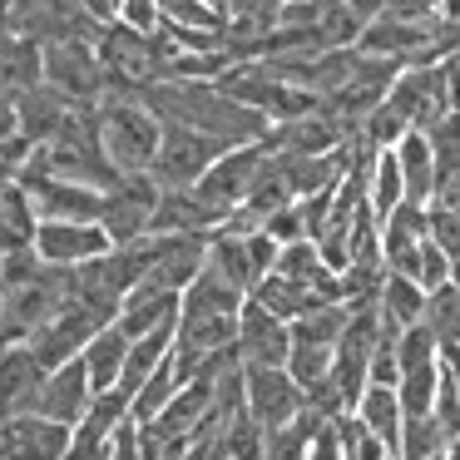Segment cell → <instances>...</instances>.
I'll return each instance as SVG.
<instances>
[{"mask_svg": "<svg viewBox=\"0 0 460 460\" xmlns=\"http://www.w3.org/2000/svg\"><path fill=\"white\" fill-rule=\"evenodd\" d=\"M440 376H446V361H430V367H416L401 376L396 396H401V411L411 416H436V396H440Z\"/></svg>", "mask_w": 460, "mask_h": 460, "instance_id": "obj_29", "label": "cell"}, {"mask_svg": "<svg viewBox=\"0 0 460 460\" xmlns=\"http://www.w3.org/2000/svg\"><path fill=\"white\" fill-rule=\"evenodd\" d=\"M426 139H430V149H436L440 179H446V173H456L460 169V110H450L436 129H426Z\"/></svg>", "mask_w": 460, "mask_h": 460, "instance_id": "obj_34", "label": "cell"}, {"mask_svg": "<svg viewBox=\"0 0 460 460\" xmlns=\"http://www.w3.org/2000/svg\"><path fill=\"white\" fill-rule=\"evenodd\" d=\"M35 233H40V213H35L25 183H11L0 193V252L15 258V252H35Z\"/></svg>", "mask_w": 460, "mask_h": 460, "instance_id": "obj_21", "label": "cell"}, {"mask_svg": "<svg viewBox=\"0 0 460 460\" xmlns=\"http://www.w3.org/2000/svg\"><path fill=\"white\" fill-rule=\"evenodd\" d=\"M341 5H347V11L351 15H357V21H376V15H386V5H391V0H341Z\"/></svg>", "mask_w": 460, "mask_h": 460, "instance_id": "obj_42", "label": "cell"}, {"mask_svg": "<svg viewBox=\"0 0 460 460\" xmlns=\"http://www.w3.org/2000/svg\"><path fill=\"white\" fill-rule=\"evenodd\" d=\"M406 203V179H401V164L391 149H381L376 169H371V213L376 218H391V213Z\"/></svg>", "mask_w": 460, "mask_h": 460, "instance_id": "obj_31", "label": "cell"}, {"mask_svg": "<svg viewBox=\"0 0 460 460\" xmlns=\"http://www.w3.org/2000/svg\"><path fill=\"white\" fill-rule=\"evenodd\" d=\"M119 21L129 25V31H139V35L164 31V11H159V0H124V5H119Z\"/></svg>", "mask_w": 460, "mask_h": 460, "instance_id": "obj_37", "label": "cell"}, {"mask_svg": "<svg viewBox=\"0 0 460 460\" xmlns=\"http://www.w3.org/2000/svg\"><path fill=\"white\" fill-rule=\"evenodd\" d=\"M396 357H401V376L416 367H430V361H440V341L430 337L426 322H416V327L396 332Z\"/></svg>", "mask_w": 460, "mask_h": 460, "instance_id": "obj_33", "label": "cell"}, {"mask_svg": "<svg viewBox=\"0 0 460 460\" xmlns=\"http://www.w3.org/2000/svg\"><path fill=\"white\" fill-rule=\"evenodd\" d=\"M278 243L268 233H233V228H218L208 238V268L218 278H228L238 292H258V282L278 268Z\"/></svg>", "mask_w": 460, "mask_h": 460, "instance_id": "obj_7", "label": "cell"}, {"mask_svg": "<svg viewBox=\"0 0 460 460\" xmlns=\"http://www.w3.org/2000/svg\"><path fill=\"white\" fill-rule=\"evenodd\" d=\"M322 426H327V420H317V416L307 411L302 420L272 430V436H268V456H262V460H312V440H317Z\"/></svg>", "mask_w": 460, "mask_h": 460, "instance_id": "obj_32", "label": "cell"}, {"mask_svg": "<svg viewBox=\"0 0 460 460\" xmlns=\"http://www.w3.org/2000/svg\"><path fill=\"white\" fill-rule=\"evenodd\" d=\"M430 243H436L450 262H460V213L430 208Z\"/></svg>", "mask_w": 460, "mask_h": 460, "instance_id": "obj_36", "label": "cell"}, {"mask_svg": "<svg viewBox=\"0 0 460 460\" xmlns=\"http://www.w3.org/2000/svg\"><path fill=\"white\" fill-rule=\"evenodd\" d=\"M11 11H15V0H0V25L11 21Z\"/></svg>", "mask_w": 460, "mask_h": 460, "instance_id": "obj_44", "label": "cell"}, {"mask_svg": "<svg viewBox=\"0 0 460 460\" xmlns=\"http://www.w3.org/2000/svg\"><path fill=\"white\" fill-rule=\"evenodd\" d=\"M262 169H268V144H238V149H228L208 173H203V183H199L203 203L218 208L223 218H233V213L248 203V193H252V183L262 179Z\"/></svg>", "mask_w": 460, "mask_h": 460, "instance_id": "obj_11", "label": "cell"}, {"mask_svg": "<svg viewBox=\"0 0 460 460\" xmlns=\"http://www.w3.org/2000/svg\"><path fill=\"white\" fill-rule=\"evenodd\" d=\"M381 104H386V110L396 114V119L406 124L411 134L436 129V124L450 114V90H446V70H440V60L406 65V70L396 75V84L386 90V100H381Z\"/></svg>", "mask_w": 460, "mask_h": 460, "instance_id": "obj_4", "label": "cell"}, {"mask_svg": "<svg viewBox=\"0 0 460 460\" xmlns=\"http://www.w3.org/2000/svg\"><path fill=\"white\" fill-rule=\"evenodd\" d=\"M243 302H248V292H238L228 278H218L213 268H203L199 278H193V288L183 292V317H243Z\"/></svg>", "mask_w": 460, "mask_h": 460, "instance_id": "obj_24", "label": "cell"}, {"mask_svg": "<svg viewBox=\"0 0 460 460\" xmlns=\"http://www.w3.org/2000/svg\"><path fill=\"white\" fill-rule=\"evenodd\" d=\"M252 302H262V307H268L272 317H282V322H297V317H307V312L327 307V302H322L317 292L297 288V282L278 278V272H268V278L258 282V292H252Z\"/></svg>", "mask_w": 460, "mask_h": 460, "instance_id": "obj_27", "label": "cell"}, {"mask_svg": "<svg viewBox=\"0 0 460 460\" xmlns=\"http://www.w3.org/2000/svg\"><path fill=\"white\" fill-rule=\"evenodd\" d=\"M90 406H94V386H90L84 361L75 357V361H65V367H55L50 381H45V396H40V416L75 430L84 416H90Z\"/></svg>", "mask_w": 460, "mask_h": 460, "instance_id": "obj_18", "label": "cell"}, {"mask_svg": "<svg viewBox=\"0 0 460 460\" xmlns=\"http://www.w3.org/2000/svg\"><path fill=\"white\" fill-rule=\"evenodd\" d=\"M440 70H446V90H450V110H460V40H456V50L440 60Z\"/></svg>", "mask_w": 460, "mask_h": 460, "instance_id": "obj_41", "label": "cell"}, {"mask_svg": "<svg viewBox=\"0 0 460 460\" xmlns=\"http://www.w3.org/2000/svg\"><path fill=\"white\" fill-rule=\"evenodd\" d=\"M75 430L45 416H15L0 420V456L5 460H65Z\"/></svg>", "mask_w": 460, "mask_h": 460, "instance_id": "obj_16", "label": "cell"}, {"mask_svg": "<svg viewBox=\"0 0 460 460\" xmlns=\"http://www.w3.org/2000/svg\"><path fill=\"white\" fill-rule=\"evenodd\" d=\"M40 50H45V84L70 94L75 104L110 100V75L100 65L94 40H55V45H40Z\"/></svg>", "mask_w": 460, "mask_h": 460, "instance_id": "obj_9", "label": "cell"}, {"mask_svg": "<svg viewBox=\"0 0 460 460\" xmlns=\"http://www.w3.org/2000/svg\"><path fill=\"white\" fill-rule=\"evenodd\" d=\"M110 460H154L149 446H144V426H139L134 416L119 426V436H114V456H110Z\"/></svg>", "mask_w": 460, "mask_h": 460, "instance_id": "obj_39", "label": "cell"}, {"mask_svg": "<svg viewBox=\"0 0 460 460\" xmlns=\"http://www.w3.org/2000/svg\"><path fill=\"white\" fill-rule=\"evenodd\" d=\"M430 208H450V213H460V169L456 173H446V179L436 183V203Z\"/></svg>", "mask_w": 460, "mask_h": 460, "instance_id": "obj_40", "label": "cell"}, {"mask_svg": "<svg viewBox=\"0 0 460 460\" xmlns=\"http://www.w3.org/2000/svg\"><path fill=\"white\" fill-rule=\"evenodd\" d=\"M450 450V436L436 416H411L401 426V450L396 460H440Z\"/></svg>", "mask_w": 460, "mask_h": 460, "instance_id": "obj_30", "label": "cell"}, {"mask_svg": "<svg viewBox=\"0 0 460 460\" xmlns=\"http://www.w3.org/2000/svg\"><path fill=\"white\" fill-rule=\"evenodd\" d=\"M104 252H114V238L104 233V223H40V233H35V258L65 272L100 262Z\"/></svg>", "mask_w": 460, "mask_h": 460, "instance_id": "obj_14", "label": "cell"}, {"mask_svg": "<svg viewBox=\"0 0 460 460\" xmlns=\"http://www.w3.org/2000/svg\"><path fill=\"white\" fill-rule=\"evenodd\" d=\"M426 297H430V292L420 288L416 278H401V272H386V282H381V297H376L381 322H386L391 332L416 327V322L426 317Z\"/></svg>", "mask_w": 460, "mask_h": 460, "instance_id": "obj_25", "label": "cell"}, {"mask_svg": "<svg viewBox=\"0 0 460 460\" xmlns=\"http://www.w3.org/2000/svg\"><path fill=\"white\" fill-rule=\"evenodd\" d=\"M119 322V312L114 307H90V302H70L65 312H55L50 322H45L40 332L31 337L35 357L45 361V367H65V361L84 357V347H90L94 337H100L104 327H114Z\"/></svg>", "mask_w": 460, "mask_h": 460, "instance_id": "obj_6", "label": "cell"}, {"mask_svg": "<svg viewBox=\"0 0 460 460\" xmlns=\"http://www.w3.org/2000/svg\"><path fill=\"white\" fill-rule=\"evenodd\" d=\"M357 420L376 440H386L391 450H401V426H406V411H401L396 386H367V396L357 401Z\"/></svg>", "mask_w": 460, "mask_h": 460, "instance_id": "obj_26", "label": "cell"}, {"mask_svg": "<svg viewBox=\"0 0 460 460\" xmlns=\"http://www.w3.org/2000/svg\"><path fill=\"white\" fill-rule=\"evenodd\" d=\"M262 233H268L278 248H288V243H302L307 238V218H302V203H292V208L272 213L268 223H262Z\"/></svg>", "mask_w": 460, "mask_h": 460, "instance_id": "obj_35", "label": "cell"}, {"mask_svg": "<svg viewBox=\"0 0 460 460\" xmlns=\"http://www.w3.org/2000/svg\"><path fill=\"white\" fill-rule=\"evenodd\" d=\"M228 154V144L208 139V134L189 129V124H164V144H159V159H154L149 179L159 189H199L203 173Z\"/></svg>", "mask_w": 460, "mask_h": 460, "instance_id": "obj_5", "label": "cell"}, {"mask_svg": "<svg viewBox=\"0 0 460 460\" xmlns=\"http://www.w3.org/2000/svg\"><path fill=\"white\" fill-rule=\"evenodd\" d=\"M139 100L149 104L164 124H189V129L208 134V139L228 144V149H238V144H262L272 129L258 110L238 104L233 94H223L218 84H208V80H164V84L139 90Z\"/></svg>", "mask_w": 460, "mask_h": 460, "instance_id": "obj_1", "label": "cell"}, {"mask_svg": "<svg viewBox=\"0 0 460 460\" xmlns=\"http://www.w3.org/2000/svg\"><path fill=\"white\" fill-rule=\"evenodd\" d=\"M396 164H401V179H406V203H420L430 208L436 203V183H440V169H436V149H430L426 134H406L396 144Z\"/></svg>", "mask_w": 460, "mask_h": 460, "instance_id": "obj_20", "label": "cell"}, {"mask_svg": "<svg viewBox=\"0 0 460 460\" xmlns=\"http://www.w3.org/2000/svg\"><path fill=\"white\" fill-rule=\"evenodd\" d=\"M45 381H50V367L35 357L31 341H15V347L0 351V420L40 416Z\"/></svg>", "mask_w": 460, "mask_h": 460, "instance_id": "obj_12", "label": "cell"}, {"mask_svg": "<svg viewBox=\"0 0 460 460\" xmlns=\"http://www.w3.org/2000/svg\"><path fill=\"white\" fill-rule=\"evenodd\" d=\"M347 317H351L347 302H327V307H317V312L292 322L288 371L302 386H317L322 376H332V361H337V341H341V332H347Z\"/></svg>", "mask_w": 460, "mask_h": 460, "instance_id": "obj_3", "label": "cell"}, {"mask_svg": "<svg viewBox=\"0 0 460 460\" xmlns=\"http://www.w3.org/2000/svg\"><path fill=\"white\" fill-rule=\"evenodd\" d=\"M179 307H183V292H164V288H134L129 297H124V307H119V327H124V337H144V332H154V327H164V322H173L179 317Z\"/></svg>", "mask_w": 460, "mask_h": 460, "instance_id": "obj_23", "label": "cell"}, {"mask_svg": "<svg viewBox=\"0 0 460 460\" xmlns=\"http://www.w3.org/2000/svg\"><path fill=\"white\" fill-rule=\"evenodd\" d=\"M238 357L243 367H288L292 357V322L272 317L262 302H243L238 317Z\"/></svg>", "mask_w": 460, "mask_h": 460, "instance_id": "obj_15", "label": "cell"}, {"mask_svg": "<svg viewBox=\"0 0 460 460\" xmlns=\"http://www.w3.org/2000/svg\"><path fill=\"white\" fill-rule=\"evenodd\" d=\"M15 110V134H25L31 144H50L55 134L70 124V114L80 110V104L70 100V94H60L55 84H35V90H25L21 100L11 104Z\"/></svg>", "mask_w": 460, "mask_h": 460, "instance_id": "obj_17", "label": "cell"}, {"mask_svg": "<svg viewBox=\"0 0 460 460\" xmlns=\"http://www.w3.org/2000/svg\"><path fill=\"white\" fill-rule=\"evenodd\" d=\"M40 80H45V50L31 35L0 25V104H15Z\"/></svg>", "mask_w": 460, "mask_h": 460, "instance_id": "obj_19", "label": "cell"}, {"mask_svg": "<svg viewBox=\"0 0 460 460\" xmlns=\"http://www.w3.org/2000/svg\"><path fill=\"white\" fill-rule=\"evenodd\" d=\"M416 282H420V288H426V292H436V288H446V282H450V258H446V252H440V248H436V243H430V238H426V248H420V268H416Z\"/></svg>", "mask_w": 460, "mask_h": 460, "instance_id": "obj_38", "label": "cell"}, {"mask_svg": "<svg viewBox=\"0 0 460 460\" xmlns=\"http://www.w3.org/2000/svg\"><path fill=\"white\" fill-rule=\"evenodd\" d=\"M25 193H31L40 223H100L104 213V189L75 179H45V173H25Z\"/></svg>", "mask_w": 460, "mask_h": 460, "instance_id": "obj_13", "label": "cell"}, {"mask_svg": "<svg viewBox=\"0 0 460 460\" xmlns=\"http://www.w3.org/2000/svg\"><path fill=\"white\" fill-rule=\"evenodd\" d=\"M450 367V376H456V391H460V351H450V357H440Z\"/></svg>", "mask_w": 460, "mask_h": 460, "instance_id": "obj_43", "label": "cell"}, {"mask_svg": "<svg viewBox=\"0 0 460 460\" xmlns=\"http://www.w3.org/2000/svg\"><path fill=\"white\" fill-rule=\"evenodd\" d=\"M164 189L149 179V173H134V179H119L114 189H104V233L114 238V248H129V243H144L154 233V213H159Z\"/></svg>", "mask_w": 460, "mask_h": 460, "instance_id": "obj_10", "label": "cell"}, {"mask_svg": "<svg viewBox=\"0 0 460 460\" xmlns=\"http://www.w3.org/2000/svg\"><path fill=\"white\" fill-rule=\"evenodd\" d=\"M84 371H90V386L94 396H104V391H119L124 381V361H129V337H124V327L114 322V327H104L100 337L84 347Z\"/></svg>", "mask_w": 460, "mask_h": 460, "instance_id": "obj_22", "label": "cell"}, {"mask_svg": "<svg viewBox=\"0 0 460 460\" xmlns=\"http://www.w3.org/2000/svg\"><path fill=\"white\" fill-rule=\"evenodd\" d=\"M282 5H288V0H282Z\"/></svg>", "mask_w": 460, "mask_h": 460, "instance_id": "obj_45", "label": "cell"}, {"mask_svg": "<svg viewBox=\"0 0 460 460\" xmlns=\"http://www.w3.org/2000/svg\"><path fill=\"white\" fill-rule=\"evenodd\" d=\"M100 114V144L104 159L114 164L119 179H134V173H149L154 159H159L164 144V119L139 100V94H110V100L94 104Z\"/></svg>", "mask_w": 460, "mask_h": 460, "instance_id": "obj_2", "label": "cell"}, {"mask_svg": "<svg viewBox=\"0 0 460 460\" xmlns=\"http://www.w3.org/2000/svg\"><path fill=\"white\" fill-rule=\"evenodd\" d=\"M430 327V337L440 341V357H450V351H460V288L456 282H446V288H436L426 297V317H420Z\"/></svg>", "mask_w": 460, "mask_h": 460, "instance_id": "obj_28", "label": "cell"}, {"mask_svg": "<svg viewBox=\"0 0 460 460\" xmlns=\"http://www.w3.org/2000/svg\"><path fill=\"white\" fill-rule=\"evenodd\" d=\"M243 391H248V416L268 436L307 416V386L288 367H243Z\"/></svg>", "mask_w": 460, "mask_h": 460, "instance_id": "obj_8", "label": "cell"}]
</instances>
